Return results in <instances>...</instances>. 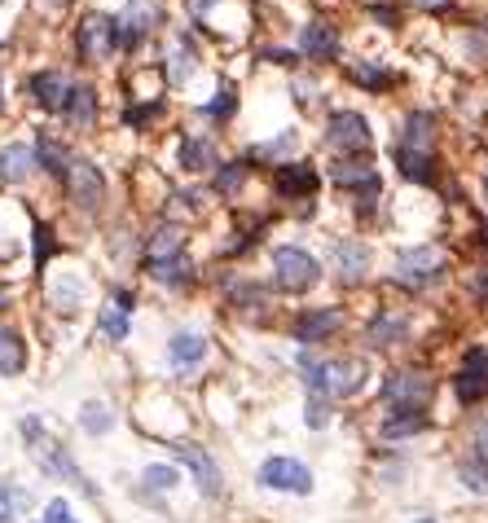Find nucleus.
<instances>
[{"instance_id":"1","label":"nucleus","mask_w":488,"mask_h":523,"mask_svg":"<svg viewBox=\"0 0 488 523\" xmlns=\"http://www.w3.org/2000/svg\"><path fill=\"white\" fill-rule=\"evenodd\" d=\"M431 141H436V119L427 110H414L409 124L396 141V168H401L409 181H431L436 163H431Z\"/></svg>"},{"instance_id":"2","label":"nucleus","mask_w":488,"mask_h":523,"mask_svg":"<svg viewBox=\"0 0 488 523\" xmlns=\"http://www.w3.org/2000/svg\"><path fill=\"white\" fill-rule=\"evenodd\" d=\"M308 365V387L317 396H357L365 387V361L361 356H330V361H304Z\"/></svg>"},{"instance_id":"3","label":"nucleus","mask_w":488,"mask_h":523,"mask_svg":"<svg viewBox=\"0 0 488 523\" xmlns=\"http://www.w3.org/2000/svg\"><path fill=\"white\" fill-rule=\"evenodd\" d=\"M431 396H436V378L423 374V370H405V374L387 378V405H392V414L423 418V409L431 405Z\"/></svg>"},{"instance_id":"4","label":"nucleus","mask_w":488,"mask_h":523,"mask_svg":"<svg viewBox=\"0 0 488 523\" xmlns=\"http://www.w3.org/2000/svg\"><path fill=\"white\" fill-rule=\"evenodd\" d=\"M22 436H27V449L36 453V462H40L49 475H62L66 484H80V488H88V484H84V475H80V466H75L71 458H66V449H62V444H53L49 436H44L40 418H22Z\"/></svg>"},{"instance_id":"5","label":"nucleus","mask_w":488,"mask_h":523,"mask_svg":"<svg viewBox=\"0 0 488 523\" xmlns=\"http://www.w3.org/2000/svg\"><path fill=\"white\" fill-rule=\"evenodd\" d=\"M62 181H66V189H71L75 207H84V211H97V207H102L106 181H102V172H97V163L71 159V163H66V172H62Z\"/></svg>"},{"instance_id":"6","label":"nucleus","mask_w":488,"mask_h":523,"mask_svg":"<svg viewBox=\"0 0 488 523\" xmlns=\"http://www.w3.org/2000/svg\"><path fill=\"white\" fill-rule=\"evenodd\" d=\"M273 273H277V282H282L286 291H308V286L321 277L317 260L308 251H299V247H277L273 251Z\"/></svg>"},{"instance_id":"7","label":"nucleus","mask_w":488,"mask_h":523,"mask_svg":"<svg viewBox=\"0 0 488 523\" xmlns=\"http://www.w3.org/2000/svg\"><path fill=\"white\" fill-rule=\"evenodd\" d=\"M115 44H119V31H115V18H106V14H88L80 22V58L88 62H102L115 53Z\"/></svg>"},{"instance_id":"8","label":"nucleus","mask_w":488,"mask_h":523,"mask_svg":"<svg viewBox=\"0 0 488 523\" xmlns=\"http://www.w3.org/2000/svg\"><path fill=\"white\" fill-rule=\"evenodd\" d=\"M260 484L277 488V493H313V475H308L304 462H291V458H269L260 466Z\"/></svg>"},{"instance_id":"9","label":"nucleus","mask_w":488,"mask_h":523,"mask_svg":"<svg viewBox=\"0 0 488 523\" xmlns=\"http://www.w3.org/2000/svg\"><path fill=\"white\" fill-rule=\"evenodd\" d=\"M326 146L330 150H370V124L357 110H339L326 128Z\"/></svg>"},{"instance_id":"10","label":"nucleus","mask_w":488,"mask_h":523,"mask_svg":"<svg viewBox=\"0 0 488 523\" xmlns=\"http://www.w3.org/2000/svg\"><path fill=\"white\" fill-rule=\"evenodd\" d=\"M159 5L154 0H128V9H124V18L115 22V31H119V44H137L146 31L159 27Z\"/></svg>"},{"instance_id":"11","label":"nucleus","mask_w":488,"mask_h":523,"mask_svg":"<svg viewBox=\"0 0 488 523\" xmlns=\"http://www.w3.org/2000/svg\"><path fill=\"white\" fill-rule=\"evenodd\" d=\"M458 396L475 405L480 396H488V352L475 348L467 352V361H462V374H458Z\"/></svg>"},{"instance_id":"12","label":"nucleus","mask_w":488,"mask_h":523,"mask_svg":"<svg viewBox=\"0 0 488 523\" xmlns=\"http://www.w3.org/2000/svg\"><path fill=\"white\" fill-rule=\"evenodd\" d=\"M176 458H181L185 466L194 471V480H198V493H207V497H216L220 493V466L207 458L198 444H176Z\"/></svg>"},{"instance_id":"13","label":"nucleus","mask_w":488,"mask_h":523,"mask_svg":"<svg viewBox=\"0 0 488 523\" xmlns=\"http://www.w3.org/2000/svg\"><path fill=\"white\" fill-rule=\"evenodd\" d=\"M304 58H317V62H330L339 53V31L330 22H308L304 27V40H299Z\"/></svg>"},{"instance_id":"14","label":"nucleus","mask_w":488,"mask_h":523,"mask_svg":"<svg viewBox=\"0 0 488 523\" xmlns=\"http://www.w3.org/2000/svg\"><path fill=\"white\" fill-rule=\"evenodd\" d=\"M440 269H445V251H436V247H418V251L401 255V277H409V282L440 277Z\"/></svg>"},{"instance_id":"15","label":"nucleus","mask_w":488,"mask_h":523,"mask_svg":"<svg viewBox=\"0 0 488 523\" xmlns=\"http://www.w3.org/2000/svg\"><path fill=\"white\" fill-rule=\"evenodd\" d=\"M339 321H343L339 308H317V313H304L295 321V339L299 343H317V339H326L330 330H339Z\"/></svg>"},{"instance_id":"16","label":"nucleus","mask_w":488,"mask_h":523,"mask_svg":"<svg viewBox=\"0 0 488 523\" xmlns=\"http://www.w3.org/2000/svg\"><path fill=\"white\" fill-rule=\"evenodd\" d=\"M31 93H36V102H40L44 110H66V97H71V84H66L58 71H40L36 80H31Z\"/></svg>"},{"instance_id":"17","label":"nucleus","mask_w":488,"mask_h":523,"mask_svg":"<svg viewBox=\"0 0 488 523\" xmlns=\"http://www.w3.org/2000/svg\"><path fill=\"white\" fill-rule=\"evenodd\" d=\"M22 370H27V343L18 330H0V374L14 378Z\"/></svg>"},{"instance_id":"18","label":"nucleus","mask_w":488,"mask_h":523,"mask_svg":"<svg viewBox=\"0 0 488 523\" xmlns=\"http://www.w3.org/2000/svg\"><path fill=\"white\" fill-rule=\"evenodd\" d=\"M66 119H71L75 128H93L97 124V93L93 88H71V97H66Z\"/></svg>"},{"instance_id":"19","label":"nucleus","mask_w":488,"mask_h":523,"mask_svg":"<svg viewBox=\"0 0 488 523\" xmlns=\"http://www.w3.org/2000/svg\"><path fill=\"white\" fill-rule=\"evenodd\" d=\"M31 168H36V150L31 146H5L0 150V176H5V181H27Z\"/></svg>"},{"instance_id":"20","label":"nucleus","mask_w":488,"mask_h":523,"mask_svg":"<svg viewBox=\"0 0 488 523\" xmlns=\"http://www.w3.org/2000/svg\"><path fill=\"white\" fill-rule=\"evenodd\" d=\"M277 189H282V194H291V198L313 194V189H317V172L304 168V163H291V168L277 172Z\"/></svg>"},{"instance_id":"21","label":"nucleus","mask_w":488,"mask_h":523,"mask_svg":"<svg viewBox=\"0 0 488 523\" xmlns=\"http://www.w3.org/2000/svg\"><path fill=\"white\" fill-rule=\"evenodd\" d=\"M339 264H343V277H348V282H357V277H365L370 251H365L361 242H339Z\"/></svg>"},{"instance_id":"22","label":"nucleus","mask_w":488,"mask_h":523,"mask_svg":"<svg viewBox=\"0 0 488 523\" xmlns=\"http://www.w3.org/2000/svg\"><path fill=\"white\" fill-rule=\"evenodd\" d=\"M330 181H339V185L365 181V185H370V181H374V168H370V159H343V163H335V168H330Z\"/></svg>"},{"instance_id":"23","label":"nucleus","mask_w":488,"mask_h":523,"mask_svg":"<svg viewBox=\"0 0 488 523\" xmlns=\"http://www.w3.org/2000/svg\"><path fill=\"white\" fill-rule=\"evenodd\" d=\"M168 352H172L176 365H194V361H203L207 356V339L203 335H176Z\"/></svg>"},{"instance_id":"24","label":"nucleus","mask_w":488,"mask_h":523,"mask_svg":"<svg viewBox=\"0 0 488 523\" xmlns=\"http://www.w3.org/2000/svg\"><path fill=\"white\" fill-rule=\"evenodd\" d=\"M80 422H84L88 436H106L110 422H115V418H110V409L102 405V400H88V405L80 409Z\"/></svg>"},{"instance_id":"25","label":"nucleus","mask_w":488,"mask_h":523,"mask_svg":"<svg viewBox=\"0 0 488 523\" xmlns=\"http://www.w3.org/2000/svg\"><path fill=\"white\" fill-rule=\"evenodd\" d=\"M181 163H185V168H194V172L212 168V163H216L212 141H185V146H181Z\"/></svg>"},{"instance_id":"26","label":"nucleus","mask_w":488,"mask_h":523,"mask_svg":"<svg viewBox=\"0 0 488 523\" xmlns=\"http://www.w3.org/2000/svg\"><path fill=\"white\" fill-rule=\"evenodd\" d=\"M150 273L159 282H185L190 277V260L185 255H168V260H150Z\"/></svg>"},{"instance_id":"27","label":"nucleus","mask_w":488,"mask_h":523,"mask_svg":"<svg viewBox=\"0 0 488 523\" xmlns=\"http://www.w3.org/2000/svg\"><path fill=\"white\" fill-rule=\"evenodd\" d=\"M168 255H181V229H159V238L150 242V260H168Z\"/></svg>"},{"instance_id":"28","label":"nucleus","mask_w":488,"mask_h":523,"mask_svg":"<svg viewBox=\"0 0 488 523\" xmlns=\"http://www.w3.org/2000/svg\"><path fill=\"white\" fill-rule=\"evenodd\" d=\"M36 159L44 163V168H53V172H66V163H71V159H66V150L58 146V141H49V137H40V146H36Z\"/></svg>"},{"instance_id":"29","label":"nucleus","mask_w":488,"mask_h":523,"mask_svg":"<svg viewBox=\"0 0 488 523\" xmlns=\"http://www.w3.org/2000/svg\"><path fill=\"white\" fill-rule=\"evenodd\" d=\"M102 335L106 339H128V313L124 308H102Z\"/></svg>"},{"instance_id":"30","label":"nucleus","mask_w":488,"mask_h":523,"mask_svg":"<svg viewBox=\"0 0 488 523\" xmlns=\"http://www.w3.org/2000/svg\"><path fill=\"white\" fill-rule=\"evenodd\" d=\"M27 506V493L22 488H9V484H0V523H9L18 515V510Z\"/></svg>"},{"instance_id":"31","label":"nucleus","mask_w":488,"mask_h":523,"mask_svg":"<svg viewBox=\"0 0 488 523\" xmlns=\"http://www.w3.org/2000/svg\"><path fill=\"white\" fill-rule=\"evenodd\" d=\"M242 181H247V163H229V168L216 176V189L220 194H238Z\"/></svg>"},{"instance_id":"32","label":"nucleus","mask_w":488,"mask_h":523,"mask_svg":"<svg viewBox=\"0 0 488 523\" xmlns=\"http://www.w3.org/2000/svg\"><path fill=\"white\" fill-rule=\"evenodd\" d=\"M352 80L365 84V88H387L392 84V75H387L383 66H352Z\"/></svg>"},{"instance_id":"33","label":"nucleus","mask_w":488,"mask_h":523,"mask_svg":"<svg viewBox=\"0 0 488 523\" xmlns=\"http://www.w3.org/2000/svg\"><path fill=\"white\" fill-rule=\"evenodd\" d=\"M176 480H181V475H176L172 466H150V471H146V484H150V488H159V493L176 488Z\"/></svg>"},{"instance_id":"34","label":"nucleus","mask_w":488,"mask_h":523,"mask_svg":"<svg viewBox=\"0 0 488 523\" xmlns=\"http://www.w3.org/2000/svg\"><path fill=\"white\" fill-rule=\"evenodd\" d=\"M423 427H427V418H392L383 427V436L396 440V436H409V431H423Z\"/></svg>"},{"instance_id":"35","label":"nucleus","mask_w":488,"mask_h":523,"mask_svg":"<svg viewBox=\"0 0 488 523\" xmlns=\"http://www.w3.org/2000/svg\"><path fill=\"white\" fill-rule=\"evenodd\" d=\"M370 335H374V343H392L396 335H405V321H401V317H383L379 326L370 330Z\"/></svg>"},{"instance_id":"36","label":"nucleus","mask_w":488,"mask_h":523,"mask_svg":"<svg viewBox=\"0 0 488 523\" xmlns=\"http://www.w3.org/2000/svg\"><path fill=\"white\" fill-rule=\"evenodd\" d=\"M462 484L475 493H488V466H462Z\"/></svg>"},{"instance_id":"37","label":"nucleus","mask_w":488,"mask_h":523,"mask_svg":"<svg viewBox=\"0 0 488 523\" xmlns=\"http://www.w3.org/2000/svg\"><path fill=\"white\" fill-rule=\"evenodd\" d=\"M44 523H75V515H71V506L58 497V502H49V510H44Z\"/></svg>"},{"instance_id":"38","label":"nucleus","mask_w":488,"mask_h":523,"mask_svg":"<svg viewBox=\"0 0 488 523\" xmlns=\"http://www.w3.org/2000/svg\"><path fill=\"white\" fill-rule=\"evenodd\" d=\"M53 299H58V308H75V299H80V286H75V282L53 286Z\"/></svg>"},{"instance_id":"39","label":"nucleus","mask_w":488,"mask_h":523,"mask_svg":"<svg viewBox=\"0 0 488 523\" xmlns=\"http://www.w3.org/2000/svg\"><path fill=\"white\" fill-rule=\"evenodd\" d=\"M475 462L488 466V418L480 422V431H475Z\"/></svg>"},{"instance_id":"40","label":"nucleus","mask_w":488,"mask_h":523,"mask_svg":"<svg viewBox=\"0 0 488 523\" xmlns=\"http://www.w3.org/2000/svg\"><path fill=\"white\" fill-rule=\"evenodd\" d=\"M190 71H194V53L181 49V53H176V66H172V80H185Z\"/></svg>"},{"instance_id":"41","label":"nucleus","mask_w":488,"mask_h":523,"mask_svg":"<svg viewBox=\"0 0 488 523\" xmlns=\"http://www.w3.org/2000/svg\"><path fill=\"white\" fill-rule=\"evenodd\" d=\"M49 251H53V238H49V229H36V264H44V260H49Z\"/></svg>"},{"instance_id":"42","label":"nucleus","mask_w":488,"mask_h":523,"mask_svg":"<svg viewBox=\"0 0 488 523\" xmlns=\"http://www.w3.org/2000/svg\"><path fill=\"white\" fill-rule=\"evenodd\" d=\"M207 110H212V115H229V110H234V88H220V97Z\"/></svg>"},{"instance_id":"43","label":"nucleus","mask_w":488,"mask_h":523,"mask_svg":"<svg viewBox=\"0 0 488 523\" xmlns=\"http://www.w3.org/2000/svg\"><path fill=\"white\" fill-rule=\"evenodd\" d=\"M321 422H330V409L321 405V396H313V405H308V427H321Z\"/></svg>"},{"instance_id":"44","label":"nucleus","mask_w":488,"mask_h":523,"mask_svg":"<svg viewBox=\"0 0 488 523\" xmlns=\"http://www.w3.org/2000/svg\"><path fill=\"white\" fill-rule=\"evenodd\" d=\"M150 115H159V102H154V106H137V110H128V124H146Z\"/></svg>"},{"instance_id":"45","label":"nucleus","mask_w":488,"mask_h":523,"mask_svg":"<svg viewBox=\"0 0 488 523\" xmlns=\"http://www.w3.org/2000/svg\"><path fill=\"white\" fill-rule=\"evenodd\" d=\"M414 5H418V9H449L453 0H414Z\"/></svg>"},{"instance_id":"46","label":"nucleus","mask_w":488,"mask_h":523,"mask_svg":"<svg viewBox=\"0 0 488 523\" xmlns=\"http://www.w3.org/2000/svg\"><path fill=\"white\" fill-rule=\"evenodd\" d=\"M190 5H194V14H203V9H212L216 0H190Z\"/></svg>"},{"instance_id":"47","label":"nucleus","mask_w":488,"mask_h":523,"mask_svg":"<svg viewBox=\"0 0 488 523\" xmlns=\"http://www.w3.org/2000/svg\"><path fill=\"white\" fill-rule=\"evenodd\" d=\"M5 304H9V299H5V291H0V308H5Z\"/></svg>"},{"instance_id":"48","label":"nucleus","mask_w":488,"mask_h":523,"mask_svg":"<svg viewBox=\"0 0 488 523\" xmlns=\"http://www.w3.org/2000/svg\"><path fill=\"white\" fill-rule=\"evenodd\" d=\"M484 198H488V176H484Z\"/></svg>"},{"instance_id":"49","label":"nucleus","mask_w":488,"mask_h":523,"mask_svg":"<svg viewBox=\"0 0 488 523\" xmlns=\"http://www.w3.org/2000/svg\"><path fill=\"white\" fill-rule=\"evenodd\" d=\"M0 110H5V93H0Z\"/></svg>"},{"instance_id":"50","label":"nucleus","mask_w":488,"mask_h":523,"mask_svg":"<svg viewBox=\"0 0 488 523\" xmlns=\"http://www.w3.org/2000/svg\"><path fill=\"white\" fill-rule=\"evenodd\" d=\"M418 523H436V519H418Z\"/></svg>"}]
</instances>
